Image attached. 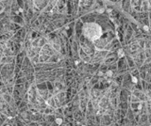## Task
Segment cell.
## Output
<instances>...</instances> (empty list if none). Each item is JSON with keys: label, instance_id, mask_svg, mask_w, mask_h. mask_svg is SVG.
I'll return each instance as SVG.
<instances>
[{"label": "cell", "instance_id": "cell-1", "mask_svg": "<svg viewBox=\"0 0 151 126\" xmlns=\"http://www.w3.org/2000/svg\"><path fill=\"white\" fill-rule=\"evenodd\" d=\"M57 122H58V123L60 124V122H62V121H60V119H57Z\"/></svg>", "mask_w": 151, "mask_h": 126}]
</instances>
